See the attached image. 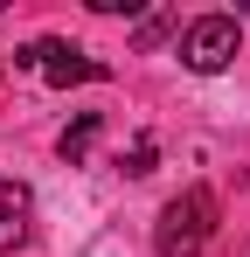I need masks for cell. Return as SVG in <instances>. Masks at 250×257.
<instances>
[{
	"mask_svg": "<svg viewBox=\"0 0 250 257\" xmlns=\"http://www.w3.org/2000/svg\"><path fill=\"white\" fill-rule=\"evenodd\" d=\"M215 215H222V202H215V188H181L174 202L160 209V222H153V250L160 257H202L208 236H215Z\"/></svg>",
	"mask_w": 250,
	"mask_h": 257,
	"instance_id": "cell-1",
	"label": "cell"
},
{
	"mask_svg": "<svg viewBox=\"0 0 250 257\" xmlns=\"http://www.w3.org/2000/svg\"><path fill=\"white\" fill-rule=\"evenodd\" d=\"M14 70H35L42 84H56V90H70V84H104V77H111V63H97V56H83V49L56 42V35L14 49Z\"/></svg>",
	"mask_w": 250,
	"mask_h": 257,
	"instance_id": "cell-2",
	"label": "cell"
},
{
	"mask_svg": "<svg viewBox=\"0 0 250 257\" xmlns=\"http://www.w3.org/2000/svg\"><path fill=\"white\" fill-rule=\"evenodd\" d=\"M236 14H195L188 28H181V63L195 70V77H215V70H229L236 63Z\"/></svg>",
	"mask_w": 250,
	"mask_h": 257,
	"instance_id": "cell-3",
	"label": "cell"
},
{
	"mask_svg": "<svg viewBox=\"0 0 250 257\" xmlns=\"http://www.w3.org/2000/svg\"><path fill=\"white\" fill-rule=\"evenodd\" d=\"M28 215H35V195H28L21 181H0V257L28 236Z\"/></svg>",
	"mask_w": 250,
	"mask_h": 257,
	"instance_id": "cell-4",
	"label": "cell"
},
{
	"mask_svg": "<svg viewBox=\"0 0 250 257\" xmlns=\"http://www.w3.org/2000/svg\"><path fill=\"white\" fill-rule=\"evenodd\" d=\"M97 139H104V111H77V118H70V125H63V139H56V153H63V160H70V167H83V160H90V146H97Z\"/></svg>",
	"mask_w": 250,
	"mask_h": 257,
	"instance_id": "cell-5",
	"label": "cell"
},
{
	"mask_svg": "<svg viewBox=\"0 0 250 257\" xmlns=\"http://www.w3.org/2000/svg\"><path fill=\"white\" fill-rule=\"evenodd\" d=\"M153 160H160V146H153V139H146V132H139V139H132V153H125L118 167L132 174V181H139V174H153Z\"/></svg>",
	"mask_w": 250,
	"mask_h": 257,
	"instance_id": "cell-6",
	"label": "cell"
},
{
	"mask_svg": "<svg viewBox=\"0 0 250 257\" xmlns=\"http://www.w3.org/2000/svg\"><path fill=\"white\" fill-rule=\"evenodd\" d=\"M167 28H174V21H167V14H146V21H139V35H132V42H139V49H153V42H160V35H167Z\"/></svg>",
	"mask_w": 250,
	"mask_h": 257,
	"instance_id": "cell-7",
	"label": "cell"
},
{
	"mask_svg": "<svg viewBox=\"0 0 250 257\" xmlns=\"http://www.w3.org/2000/svg\"><path fill=\"white\" fill-rule=\"evenodd\" d=\"M0 77H7V56H0Z\"/></svg>",
	"mask_w": 250,
	"mask_h": 257,
	"instance_id": "cell-8",
	"label": "cell"
}]
</instances>
